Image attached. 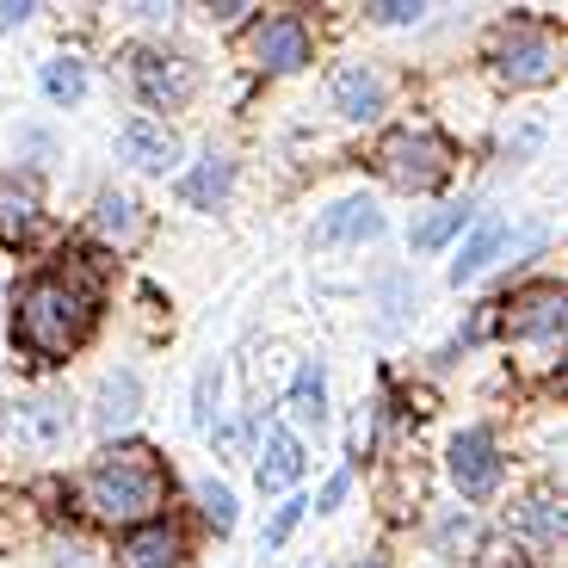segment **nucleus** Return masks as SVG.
<instances>
[{
    "label": "nucleus",
    "instance_id": "2",
    "mask_svg": "<svg viewBox=\"0 0 568 568\" xmlns=\"http://www.w3.org/2000/svg\"><path fill=\"white\" fill-rule=\"evenodd\" d=\"M161 495H168V488H161V469L149 452H118L87 476V507L100 513V519H112V526L155 519Z\"/></svg>",
    "mask_w": 568,
    "mask_h": 568
},
{
    "label": "nucleus",
    "instance_id": "31",
    "mask_svg": "<svg viewBox=\"0 0 568 568\" xmlns=\"http://www.w3.org/2000/svg\"><path fill=\"white\" fill-rule=\"evenodd\" d=\"M358 568H389V562H384V556H371V562H358Z\"/></svg>",
    "mask_w": 568,
    "mask_h": 568
},
{
    "label": "nucleus",
    "instance_id": "22",
    "mask_svg": "<svg viewBox=\"0 0 568 568\" xmlns=\"http://www.w3.org/2000/svg\"><path fill=\"white\" fill-rule=\"evenodd\" d=\"M199 500H204V519H211L216 531L235 526V495H229L223 483H204V488H199Z\"/></svg>",
    "mask_w": 568,
    "mask_h": 568
},
{
    "label": "nucleus",
    "instance_id": "25",
    "mask_svg": "<svg viewBox=\"0 0 568 568\" xmlns=\"http://www.w3.org/2000/svg\"><path fill=\"white\" fill-rule=\"evenodd\" d=\"M26 223H31V199L7 185V192H0V229L13 235V229H26Z\"/></svg>",
    "mask_w": 568,
    "mask_h": 568
},
{
    "label": "nucleus",
    "instance_id": "30",
    "mask_svg": "<svg viewBox=\"0 0 568 568\" xmlns=\"http://www.w3.org/2000/svg\"><path fill=\"white\" fill-rule=\"evenodd\" d=\"M211 13L223 19V26H235V19H242V13H254V7H242V0H223V7H211Z\"/></svg>",
    "mask_w": 568,
    "mask_h": 568
},
{
    "label": "nucleus",
    "instance_id": "4",
    "mask_svg": "<svg viewBox=\"0 0 568 568\" xmlns=\"http://www.w3.org/2000/svg\"><path fill=\"white\" fill-rule=\"evenodd\" d=\"M130 74H136V93L149 105H185L192 100V93H199V69H192V62L185 57H161V50H136V62H130Z\"/></svg>",
    "mask_w": 568,
    "mask_h": 568
},
{
    "label": "nucleus",
    "instance_id": "26",
    "mask_svg": "<svg viewBox=\"0 0 568 568\" xmlns=\"http://www.w3.org/2000/svg\"><path fill=\"white\" fill-rule=\"evenodd\" d=\"M303 507H310V500H284V507L272 513V526H266V544H284V538H291V526L303 519Z\"/></svg>",
    "mask_w": 568,
    "mask_h": 568
},
{
    "label": "nucleus",
    "instance_id": "7",
    "mask_svg": "<svg viewBox=\"0 0 568 568\" xmlns=\"http://www.w3.org/2000/svg\"><path fill=\"white\" fill-rule=\"evenodd\" d=\"M254 57L266 62L272 74L303 69V62H310V31H303V19H297V13L266 19V26H260V38H254Z\"/></svg>",
    "mask_w": 568,
    "mask_h": 568
},
{
    "label": "nucleus",
    "instance_id": "6",
    "mask_svg": "<svg viewBox=\"0 0 568 568\" xmlns=\"http://www.w3.org/2000/svg\"><path fill=\"white\" fill-rule=\"evenodd\" d=\"M118 155H124L130 168L168 173L173 161H180V136H173L168 124H155V118H130V124L118 130Z\"/></svg>",
    "mask_w": 568,
    "mask_h": 568
},
{
    "label": "nucleus",
    "instance_id": "19",
    "mask_svg": "<svg viewBox=\"0 0 568 568\" xmlns=\"http://www.w3.org/2000/svg\"><path fill=\"white\" fill-rule=\"evenodd\" d=\"M291 414L310 426L327 420V384H322V365H303L297 371V384H291Z\"/></svg>",
    "mask_w": 568,
    "mask_h": 568
},
{
    "label": "nucleus",
    "instance_id": "21",
    "mask_svg": "<svg viewBox=\"0 0 568 568\" xmlns=\"http://www.w3.org/2000/svg\"><path fill=\"white\" fill-rule=\"evenodd\" d=\"M464 223H469V211H439L433 223L414 229V254H433V247H439L445 235H452V229H464Z\"/></svg>",
    "mask_w": 568,
    "mask_h": 568
},
{
    "label": "nucleus",
    "instance_id": "28",
    "mask_svg": "<svg viewBox=\"0 0 568 568\" xmlns=\"http://www.w3.org/2000/svg\"><path fill=\"white\" fill-rule=\"evenodd\" d=\"M31 13H38V7H26V0H0V31H13V26H26Z\"/></svg>",
    "mask_w": 568,
    "mask_h": 568
},
{
    "label": "nucleus",
    "instance_id": "12",
    "mask_svg": "<svg viewBox=\"0 0 568 568\" xmlns=\"http://www.w3.org/2000/svg\"><path fill=\"white\" fill-rule=\"evenodd\" d=\"M136 414H142L136 371H112V377L100 384V402H93V426H100V433H124Z\"/></svg>",
    "mask_w": 568,
    "mask_h": 568
},
{
    "label": "nucleus",
    "instance_id": "10",
    "mask_svg": "<svg viewBox=\"0 0 568 568\" xmlns=\"http://www.w3.org/2000/svg\"><path fill=\"white\" fill-rule=\"evenodd\" d=\"M142 229L149 223H142V204L130 192H100V204H93V235L105 247H136Z\"/></svg>",
    "mask_w": 568,
    "mask_h": 568
},
{
    "label": "nucleus",
    "instance_id": "18",
    "mask_svg": "<svg viewBox=\"0 0 568 568\" xmlns=\"http://www.w3.org/2000/svg\"><path fill=\"white\" fill-rule=\"evenodd\" d=\"M229 180H235V168H229L223 155H204V168L180 180V199H185V204H216V199L229 192Z\"/></svg>",
    "mask_w": 568,
    "mask_h": 568
},
{
    "label": "nucleus",
    "instance_id": "29",
    "mask_svg": "<svg viewBox=\"0 0 568 568\" xmlns=\"http://www.w3.org/2000/svg\"><path fill=\"white\" fill-rule=\"evenodd\" d=\"M346 483H353V476L341 469V476H334V483L322 488V507H315V513H334V507H341V500H346Z\"/></svg>",
    "mask_w": 568,
    "mask_h": 568
},
{
    "label": "nucleus",
    "instance_id": "5",
    "mask_svg": "<svg viewBox=\"0 0 568 568\" xmlns=\"http://www.w3.org/2000/svg\"><path fill=\"white\" fill-rule=\"evenodd\" d=\"M452 483L464 495H488L500 483V457H495V433L488 426H469L452 439Z\"/></svg>",
    "mask_w": 568,
    "mask_h": 568
},
{
    "label": "nucleus",
    "instance_id": "1",
    "mask_svg": "<svg viewBox=\"0 0 568 568\" xmlns=\"http://www.w3.org/2000/svg\"><path fill=\"white\" fill-rule=\"evenodd\" d=\"M87 327H93V278L43 272V278L26 284V297H19V341L38 358H62L69 346H81Z\"/></svg>",
    "mask_w": 568,
    "mask_h": 568
},
{
    "label": "nucleus",
    "instance_id": "15",
    "mask_svg": "<svg viewBox=\"0 0 568 568\" xmlns=\"http://www.w3.org/2000/svg\"><path fill=\"white\" fill-rule=\"evenodd\" d=\"M507 242V223H500V216H483V223L469 229V242L457 247V260H452V284H469L476 278V272L488 266V260H495V247Z\"/></svg>",
    "mask_w": 568,
    "mask_h": 568
},
{
    "label": "nucleus",
    "instance_id": "3",
    "mask_svg": "<svg viewBox=\"0 0 568 568\" xmlns=\"http://www.w3.org/2000/svg\"><path fill=\"white\" fill-rule=\"evenodd\" d=\"M377 173L402 192H433L452 173V142L433 136V130H389L377 142Z\"/></svg>",
    "mask_w": 568,
    "mask_h": 568
},
{
    "label": "nucleus",
    "instance_id": "24",
    "mask_svg": "<svg viewBox=\"0 0 568 568\" xmlns=\"http://www.w3.org/2000/svg\"><path fill=\"white\" fill-rule=\"evenodd\" d=\"M216 389H223V377H216V365H204L199 371V396H192V420H199V426H211V402H216Z\"/></svg>",
    "mask_w": 568,
    "mask_h": 568
},
{
    "label": "nucleus",
    "instance_id": "9",
    "mask_svg": "<svg viewBox=\"0 0 568 568\" xmlns=\"http://www.w3.org/2000/svg\"><path fill=\"white\" fill-rule=\"evenodd\" d=\"M371 235H384V211L371 199H341L334 211L315 223V242L334 247V242H371Z\"/></svg>",
    "mask_w": 568,
    "mask_h": 568
},
{
    "label": "nucleus",
    "instance_id": "13",
    "mask_svg": "<svg viewBox=\"0 0 568 568\" xmlns=\"http://www.w3.org/2000/svg\"><path fill=\"white\" fill-rule=\"evenodd\" d=\"M334 112H346V118H371V112H384V81L365 69V62H346L341 74H334Z\"/></svg>",
    "mask_w": 568,
    "mask_h": 568
},
{
    "label": "nucleus",
    "instance_id": "23",
    "mask_svg": "<svg viewBox=\"0 0 568 568\" xmlns=\"http://www.w3.org/2000/svg\"><path fill=\"white\" fill-rule=\"evenodd\" d=\"M519 526L538 531V538H550V531H556V500H550V495H531L526 513H519Z\"/></svg>",
    "mask_w": 568,
    "mask_h": 568
},
{
    "label": "nucleus",
    "instance_id": "20",
    "mask_svg": "<svg viewBox=\"0 0 568 568\" xmlns=\"http://www.w3.org/2000/svg\"><path fill=\"white\" fill-rule=\"evenodd\" d=\"M43 93L57 105H74L87 93V69L74 57H57V62H43Z\"/></svg>",
    "mask_w": 568,
    "mask_h": 568
},
{
    "label": "nucleus",
    "instance_id": "16",
    "mask_svg": "<svg viewBox=\"0 0 568 568\" xmlns=\"http://www.w3.org/2000/svg\"><path fill=\"white\" fill-rule=\"evenodd\" d=\"M180 562V538L168 526H142L124 538V568H173Z\"/></svg>",
    "mask_w": 568,
    "mask_h": 568
},
{
    "label": "nucleus",
    "instance_id": "17",
    "mask_svg": "<svg viewBox=\"0 0 568 568\" xmlns=\"http://www.w3.org/2000/svg\"><path fill=\"white\" fill-rule=\"evenodd\" d=\"M13 433H19V445H62V433H69V414H62V402H31V408H19V420H13Z\"/></svg>",
    "mask_w": 568,
    "mask_h": 568
},
{
    "label": "nucleus",
    "instance_id": "27",
    "mask_svg": "<svg viewBox=\"0 0 568 568\" xmlns=\"http://www.w3.org/2000/svg\"><path fill=\"white\" fill-rule=\"evenodd\" d=\"M371 13L384 19V26H414L426 7H420V0H384V7H371Z\"/></svg>",
    "mask_w": 568,
    "mask_h": 568
},
{
    "label": "nucleus",
    "instance_id": "14",
    "mask_svg": "<svg viewBox=\"0 0 568 568\" xmlns=\"http://www.w3.org/2000/svg\"><path fill=\"white\" fill-rule=\"evenodd\" d=\"M303 476V445L284 433V426H272L266 433V452H260V488L266 495H278V488H291Z\"/></svg>",
    "mask_w": 568,
    "mask_h": 568
},
{
    "label": "nucleus",
    "instance_id": "11",
    "mask_svg": "<svg viewBox=\"0 0 568 568\" xmlns=\"http://www.w3.org/2000/svg\"><path fill=\"white\" fill-rule=\"evenodd\" d=\"M562 291L556 284H538V291H526V297L513 303V315H507V327L513 334H526V341H544V334H562Z\"/></svg>",
    "mask_w": 568,
    "mask_h": 568
},
{
    "label": "nucleus",
    "instance_id": "8",
    "mask_svg": "<svg viewBox=\"0 0 568 568\" xmlns=\"http://www.w3.org/2000/svg\"><path fill=\"white\" fill-rule=\"evenodd\" d=\"M500 74H507L513 87H544L556 74V43L544 38V31H519V38H507V50H500Z\"/></svg>",
    "mask_w": 568,
    "mask_h": 568
}]
</instances>
